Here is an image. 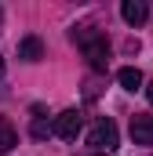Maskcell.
<instances>
[{"mask_svg":"<svg viewBox=\"0 0 153 156\" xmlns=\"http://www.w3.org/2000/svg\"><path fill=\"white\" fill-rule=\"evenodd\" d=\"M73 40L80 44V51H84V58L95 73L110 69V40H106V33H99L95 26H80V29H73Z\"/></svg>","mask_w":153,"mask_h":156,"instance_id":"obj_1","label":"cell"},{"mask_svg":"<svg viewBox=\"0 0 153 156\" xmlns=\"http://www.w3.org/2000/svg\"><path fill=\"white\" fill-rule=\"evenodd\" d=\"M117 145H120V131H117V123H113L110 116L95 120V123H91V131H88V149H91V156L113 153Z\"/></svg>","mask_w":153,"mask_h":156,"instance_id":"obj_2","label":"cell"},{"mask_svg":"<svg viewBox=\"0 0 153 156\" xmlns=\"http://www.w3.org/2000/svg\"><path fill=\"white\" fill-rule=\"evenodd\" d=\"M84 131V113L80 109H66V113H58L55 116V134L58 138H66V142H76V134Z\"/></svg>","mask_w":153,"mask_h":156,"instance_id":"obj_3","label":"cell"},{"mask_svg":"<svg viewBox=\"0 0 153 156\" xmlns=\"http://www.w3.org/2000/svg\"><path fill=\"white\" fill-rule=\"evenodd\" d=\"M131 142L135 145H153V116H146V113L131 116Z\"/></svg>","mask_w":153,"mask_h":156,"instance_id":"obj_4","label":"cell"},{"mask_svg":"<svg viewBox=\"0 0 153 156\" xmlns=\"http://www.w3.org/2000/svg\"><path fill=\"white\" fill-rule=\"evenodd\" d=\"M120 18H124L128 26H135V29H139V26L150 18V7H146L142 0H124V4H120Z\"/></svg>","mask_w":153,"mask_h":156,"instance_id":"obj_5","label":"cell"},{"mask_svg":"<svg viewBox=\"0 0 153 156\" xmlns=\"http://www.w3.org/2000/svg\"><path fill=\"white\" fill-rule=\"evenodd\" d=\"M15 145H18V131H15V123H11L7 116H0V156H7Z\"/></svg>","mask_w":153,"mask_h":156,"instance_id":"obj_6","label":"cell"},{"mask_svg":"<svg viewBox=\"0 0 153 156\" xmlns=\"http://www.w3.org/2000/svg\"><path fill=\"white\" fill-rule=\"evenodd\" d=\"M18 58L40 62V58H44V44H40V37H26V40H22V44H18Z\"/></svg>","mask_w":153,"mask_h":156,"instance_id":"obj_7","label":"cell"},{"mask_svg":"<svg viewBox=\"0 0 153 156\" xmlns=\"http://www.w3.org/2000/svg\"><path fill=\"white\" fill-rule=\"evenodd\" d=\"M117 80H120L124 91H139V87H142V73H139L135 66H124V69L117 73Z\"/></svg>","mask_w":153,"mask_h":156,"instance_id":"obj_8","label":"cell"},{"mask_svg":"<svg viewBox=\"0 0 153 156\" xmlns=\"http://www.w3.org/2000/svg\"><path fill=\"white\" fill-rule=\"evenodd\" d=\"M51 131H55V123H47V120H44V113H40V109H33V138H47Z\"/></svg>","mask_w":153,"mask_h":156,"instance_id":"obj_9","label":"cell"},{"mask_svg":"<svg viewBox=\"0 0 153 156\" xmlns=\"http://www.w3.org/2000/svg\"><path fill=\"white\" fill-rule=\"evenodd\" d=\"M146 98H150V105H153V80L146 83Z\"/></svg>","mask_w":153,"mask_h":156,"instance_id":"obj_10","label":"cell"},{"mask_svg":"<svg viewBox=\"0 0 153 156\" xmlns=\"http://www.w3.org/2000/svg\"><path fill=\"white\" fill-rule=\"evenodd\" d=\"M0 80H4V58H0Z\"/></svg>","mask_w":153,"mask_h":156,"instance_id":"obj_11","label":"cell"}]
</instances>
